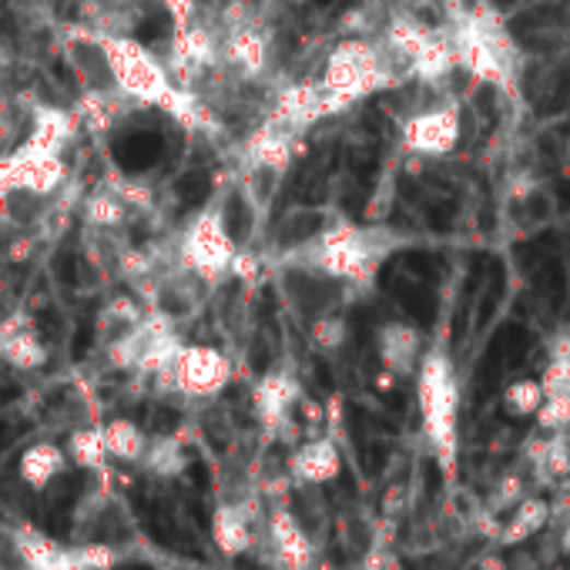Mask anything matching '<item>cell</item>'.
<instances>
[{
    "mask_svg": "<svg viewBox=\"0 0 570 570\" xmlns=\"http://www.w3.org/2000/svg\"><path fill=\"white\" fill-rule=\"evenodd\" d=\"M71 456L81 470H101L108 460V446H105V433H78L71 440Z\"/></svg>",
    "mask_w": 570,
    "mask_h": 570,
    "instance_id": "cell-11",
    "label": "cell"
},
{
    "mask_svg": "<svg viewBox=\"0 0 570 570\" xmlns=\"http://www.w3.org/2000/svg\"><path fill=\"white\" fill-rule=\"evenodd\" d=\"M477 570H507V567H503V557L500 554H484L477 560Z\"/></svg>",
    "mask_w": 570,
    "mask_h": 570,
    "instance_id": "cell-19",
    "label": "cell"
},
{
    "mask_svg": "<svg viewBox=\"0 0 570 570\" xmlns=\"http://www.w3.org/2000/svg\"><path fill=\"white\" fill-rule=\"evenodd\" d=\"M503 403H507V409L513 412V417H534V412L540 409V403H544V389L534 380H521L503 393Z\"/></svg>",
    "mask_w": 570,
    "mask_h": 570,
    "instance_id": "cell-12",
    "label": "cell"
},
{
    "mask_svg": "<svg viewBox=\"0 0 570 570\" xmlns=\"http://www.w3.org/2000/svg\"><path fill=\"white\" fill-rule=\"evenodd\" d=\"M209 178H205L201 172H191V175H185L182 182H178V195H182V201L185 205H198V201H205L209 198Z\"/></svg>",
    "mask_w": 570,
    "mask_h": 570,
    "instance_id": "cell-15",
    "label": "cell"
},
{
    "mask_svg": "<svg viewBox=\"0 0 570 570\" xmlns=\"http://www.w3.org/2000/svg\"><path fill=\"white\" fill-rule=\"evenodd\" d=\"M105 446H108V456H115L121 463H135L144 456V437L128 420H118L105 430Z\"/></svg>",
    "mask_w": 570,
    "mask_h": 570,
    "instance_id": "cell-9",
    "label": "cell"
},
{
    "mask_svg": "<svg viewBox=\"0 0 570 570\" xmlns=\"http://www.w3.org/2000/svg\"><path fill=\"white\" fill-rule=\"evenodd\" d=\"M524 500V480L516 477V474H510V477H503L500 484H497V490H493V497H490V507L493 510H503V507H516Z\"/></svg>",
    "mask_w": 570,
    "mask_h": 570,
    "instance_id": "cell-14",
    "label": "cell"
},
{
    "mask_svg": "<svg viewBox=\"0 0 570 570\" xmlns=\"http://www.w3.org/2000/svg\"><path fill=\"white\" fill-rule=\"evenodd\" d=\"M65 474V453L55 443H37L21 456V480L31 490H47Z\"/></svg>",
    "mask_w": 570,
    "mask_h": 570,
    "instance_id": "cell-7",
    "label": "cell"
},
{
    "mask_svg": "<svg viewBox=\"0 0 570 570\" xmlns=\"http://www.w3.org/2000/svg\"><path fill=\"white\" fill-rule=\"evenodd\" d=\"M225 225H229V232H232V239H242L245 232H248V209H245V201L239 198V195H232L229 198V209H225Z\"/></svg>",
    "mask_w": 570,
    "mask_h": 570,
    "instance_id": "cell-16",
    "label": "cell"
},
{
    "mask_svg": "<svg viewBox=\"0 0 570 570\" xmlns=\"http://www.w3.org/2000/svg\"><path fill=\"white\" fill-rule=\"evenodd\" d=\"M212 540L225 557H239L252 547L255 531H252V513L242 503H222L212 513Z\"/></svg>",
    "mask_w": 570,
    "mask_h": 570,
    "instance_id": "cell-4",
    "label": "cell"
},
{
    "mask_svg": "<svg viewBox=\"0 0 570 570\" xmlns=\"http://www.w3.org/2000/svg\"><path fill=\"white\" fill-rule=\"evenodd\" d=\"M74 554H78V560L84 563V570H112V567L118 563V550L108 547V544H91V540H84V544L74 547Z\"/></svg>",
    "mask_w": 570,
    "mask_h": 570,
    "instance_id": "cell-13",
    "label": "cell"
},
{
    "mask_svg": "<svg viewBox=\"0 0 570 570\" xmlns=\"http://www.w3.org/2000/svg\"><path fill=\"white\" fill-rule=\"evenodd\" d=\"M11 540H14V557L21 560L24 570H84L74 547L50 540L34 527H18Z\"/></svg>",
    "mask_w": 570,
    "mask_h": 570,
    "instance_id": "cell-2",
    "label": "cell"
},
{
    "mask_svg": "<svg viewBox=\"0 0 570 570\" xmlns=\"http://www.w3.org/2000/svg\"><path fill=\"white\" fill-rule=\"evenodd\" d=\"M148 470L154 474V477H165V480H172V477H178V474H185V466H188V456L178 450V443H172V440H159L151 450H148Z\"/></svg>",
    "mask_w": 570,
    "mask_h": 570,
    "instance_id": "cell-10",
    "label": "cell"
},
{
    "mask_svg": "<svg viewBox=\"0 0 570 570\" xmlns=\"http://www.w3.org/2000/svg\"><path fill=\"white\" fill-rule=\"evenodd\" d=\"M420 406L427 433L440 453L443 470L453 474L456 466V386L450 376V367L443 359H430L420 383Z\"/></svg>",
    "mask_w": 570,
    "mask_h": 570,
    "instance_id": "cell-1",
    "label": "cell"
},
{
    "mask_svg": "<svg viewBox=\"0 0 570 570\" xmlns=\"http://www.w3.org/2000/svg\"><path fill=\"white\" fill-rule=\"evenodd\" d=\"M567 477H570V470H567Z\"/></svg>",
    "mask_w": 570,
    "mask_h": 570,
    "instance_id": "cell-22",
    "label": "cell"
},
{
    "mask_svg": "<svg viewBox=\"0 0 570 570\" xmlns=\"http://www.w3.org/2000/svg\"><path fill=\"white\" fill-rule=\"evenodd\" d=\"M91 339V323H81V333H78V342H74V352H81Z\"/></svg>",
    "mask_w": 570,
    "mask_h": 570,
    "instance_id": "cell-20",
    "label": "cell"
},
{
    "mask_svg": "<svg viewBox=\"0 0 570 570\" xmlns=\"http://www.w3.org/2000/svg\"><path fill=\"white\" fill-rule=\"evenodd\" d=\"M162 135L154 131H138V135H125L118 144H115V159L125 172H144L148 165H154L162 159Z\"/></svg>",
    "mask_w": 570,
    "mask_h": 570,
    "instance_id": "cell-8",
    "label": "cell"
},
{
    "mask_svg": "<svg viewBox=\"0 0 570 570\" xmlns=\"http://www.w3.org/2000/svg\"><path fill=\"white\" fill-rule=\"evenodd\" d=\"M550 516H554V510H550V503H547V500L524 497L521 503L513 507L510 521H507V524L497 531V540H500L503 547L524 544V540H531L534 534H540V531L550 524Z\"/></svg>",
    "mask_w": 570,
    "mask_h": 570,
    "instance_id": "cell-6",
    "label": "cell"
},
{
    "mask_svg": "<svg viewBox=\"0 0 570 570\" xmlns=\"http://www.w3.org/2000/svg\"><path fill=\"white\" fill-rule=\"evenodd\" d=\"M269 537H272V547L279 554V560L289 567V570H313L316 563V547H313V537H309L305 524L299 516L286 507H279L272 516H269Z\"/></svg>",
    "mask_w": 570,
    "mask_h": 570,
    "instance_id": "cell-3",
    "label": "cell"
},
{
    "mask_svg": "<svg viewBox=\"0 0 570 570\" xmlns=\"http://www.w3.org/2000/svg\"><path fill=\"white\" fill-rule=\"evenodd\" d=\"M316 4H329V0H316Z\"/></svg>",
    "mask_w": 570,
    "mask_h": 570,
    "instance_id": "cell-21",
    "label": "cell"
},
{
    "mask_svg": "<svg viewBox=\"0 0 570 570\" xmlns=\"http://www.w3.org/2000/svg\"><path fill=\"white\" fill-rule=\"evenodd\" d=\"M342 470V460L336 453L333 443L319 440V443H309L295 453L292 460V474L295 480L309 484V487H323V484H333Z\"/></svg>",
    "mask_w": 570,
    "mask_h": 570,
    "instance_id": "cell-5",
    "label": "cell"
},
{
    "mask_svg": "<svg viewBox=\"0 0 570 570\" xmlns=\"http://www.w3.org/2000/svg\"><path fill=\"white\" fill-rule=\"evenodd\" d=\"M162 31H168V21L159 14V18H151V21H144V24L138 27V37H141V40H154Z\"/></svg>",
    "mask_w": 570,
    "mask_h": 570,
    "instance_id": "cell-17",
    "label": "cell"
},
{
    "mask_svg": "<svg viewBox=\"0 0 570 570\" xmlns=\"http://www.w3.org/2000/svg\"><path fill=\"white\" fill-rule=\"evenodd\" d=\"M74 269H78V266H74V255H61V258H58V272H61L65 282H78Z\"/></svg>",
    "mask_w": 570,
    "mask_h": 570,
    "instance_id": "cell-18",
    "label": "cell"
}]
</instances>
